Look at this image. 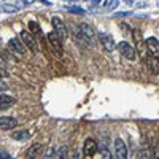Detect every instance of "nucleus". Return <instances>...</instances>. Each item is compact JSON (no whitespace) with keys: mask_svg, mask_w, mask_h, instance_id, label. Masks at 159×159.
<instances>
[{"mask_svg":"<svg viewBox=\"0 0 159 159\" xmlns=\"http://www.w3.org/2000/svg\"><path fill=\"white\" fill-rule=\"evenodd\" d=\"M75 35H76L78 40L84 42L86 45H92V43H94V40H96L94 29H92L91 25H88V24H81L80 27H76L75 29Z\"/></svg>","mask_w":159,"mask_h":159,"instance_id":"f257e3e1","label":"nucleus"},{"mask_svg":"<svg viewBox=\"0 0 159 159\" xmlns=\"http://www.w3.org/2000/svg\"><path fill=\"white\" fill-rule=\"evenodd\" d=\"M19 38H21V42L25 45V48H27V49H30L32 52H37V51H38L37 40H35V37H34L30 32H27V30H21V32H19Z\"/></svg>","mask_w":159,"mask_h":159,"instance_id":"f03ea898","label":"nucleus"},{"mask_svg":"<svg viewBox=\"0 0 159 159\" xmlns=\"http://www.w3.org/2000/svg\"><path fill=\"white\" fill-rule=\"evenodd\" d=\"M99 150V145L96 143L94 139H86L84 140V145H83V156L84 159H92L94 154L97 153Z\"/></svg>","mask_w":159,"mask_h":159,"instance_id":"7ed1b4c3","label":"nucleus"},{"mask_svg":"<svg viewBox=\"0 0 159 159\" xmlns=\"http://www.w3.org/2000/svg\"><path fill=\"white\" fill-rule=\"evenodd\" d=\"M46 38H48V42H49L51 48L54 49V52H56V54L62 56L64 49H62V40H61V37H59L56 32H49V34L46 35Z\"/></svg>","mask_w":159,"mask_h":159,"instance_id":"20e7f679","label":"nucleus"},{"mask_svg":"<svg viewBox=\"0 0 159 159\" xmlns=\"http://www.w3.org/2000/svg\"><path fill=\"white\" fill-rule=\"evenodd\" d=\"M116 48H118L119 52H121V56H124L126 59H129V61H134L135 59V49H134V46H130L127 42L118 43Z\"/></svg>","mask_w":159,"mask_h":159,"instance_id":"39448f33","label":"nucleus"},{"mask_svg":"<svg viewBox=\"0 0 159 159\" xmlns=\"http://www.w3.org/2000/svg\"><path fill=\"white\" fill-rule=\"evenodd\" d=\"M51 24H52V29H54V32L61 37V40H64V38H67V27H65V24L62 22V19L61 18H57V16H54L51 19Z\"/></svg>","mask_w":159,"mask_h":159,"instance_id":"423d86ee","label":"nucleus"},{"mask_svg":"<svg viewBox=\"0 0 159 159\" xmlns=\"http://www.w3.org/2000/svg\"><path fill=\"white\" fill-rule=\"evenodd\" d=\"M97 37H99V40H100V43H102L103 49L107 51V52H113V51H115L116 45H115V40H113V37H111V35L100 32V34H99Z\"/></svg>","mask_w":159,"mask_h":159,"instance_id":"0eeeda50","label":"nucleus"},{"mask_svg":"<svg viewBox=\"0 0 159 159\" xmlns=\"http://www.w3.org/2000/svg\"><path fill=\"white\" fill-rule=\"evenodd\" d=\"M115 156L116 159H127V145L123 139H115Z\"/></svg>","mask_w":159,"mask_h":159,"instance_id":"6e6552de","label":"nucleus"},{"mask_svg":"<svg viewBox=\"0 0 159 159\" xmlns=\"http://www.w3.org/2000/svg\"><path fill=\"white\" fill-rule=\"evenodd\" d=\"M8 48H10L11 51H15L16 54H24L25 49H27V48H25V45L21 42V38H18V37L10 40V42H8Z\"/></svg>","mask_w":159,"mask_h":159,"instance_id":"1a4fd4ad","label":"nucleus"},{"mask_svg":"<svg viewBox=\"0 0 159 159\" xmlns=\"http://www.w3.org/2000/svg\"><path fill=\"white\" fill-rule=\"evenodd\" d=\"M145 42H147L148 54H151V56H154V57H157V59H159V42H157V40H156L154 37L147 38Z\"/></svg>","mask_w":159,"mask_h":159,"instance_id":"9d476101","label":"nucleus"},{"mask_svg":"<svg viewBox=\"0 0 159 159\" xmlns=\"http://www.w3.org/2000/svg\"><path fill=\"white\" fill-rule=\"evenodd\" d=\"M134 38H135V43H137V49H139V52H140V54H142L145 59H147V52H148V49H147V42H143L142 34H140L139 30L134 32Z\"/></svg>","mask_w":159,"mask_h":159,"instance_id":"9b49d317","label":"nucleus"},{"mask_svg":"<svg viewBox=\"0 0 159 159\" xmlns=\"http://www.w3.org/2000/svg\"><path fill=\"white\" fill-rule=\"evenodd\" d=\"M16 126H18V121L15 118H10V116H2V118H0V129H2V130L15 129Z\"/></svg>","mask_w":159,"mask_h":159,"instance_id":"f8f14e48","label":"nucleus"},{"mask_svg":"<svg viewBox=\"0 0 159 159\" xmlns=\"http://www.w3.org/2000/svg\"><path fill=\"white\" fill-rule=\"evenodd\" d=\"M42 151H43V145L35 143V145H32V147L27 150L25 156H27V159H35V157H38L40 154H42Z\"/></svg>","mask_w":159,"mask_h":159,"instance_id":"ddd939ff","label":"nucleus"},{"mask_svg":"<svg viewBox=\"0 0 159 159\" xmlns=\"http://www.w3.org/2000/svg\"><path fill=\"white\" fill-rule=\"evenodd\" d=\"M15 103H16L15 97L7 96V94H2V96H0V110H7V108L13 107Z\"/></svg>","mask_w":159,"mask_h":159,"instance_id":"4468645a","label":"nucleus"},{"mask_svg":"<svg viewBox=\"0 0 159 159\" xmlns=\"http://www.w3.org/2000/svg\"><path fill=\"white\" fill-rule=\"evenodd\" d=\"M99 151H100L102 159H111V151H110V148H108V142L105 140V139L99 143Z\"/></svg>","mask_w":159,"mask_h":159,"instance_id":"2eb2a0df","label":"nucleus"},{"mask_svg":"<svg viewBox=\"0 0 159 159\" xmlns=\"http://www.w3.org/2000/svg\"><path fill=\"white\" fill-rule=\"evenodd\" d=\"M147 64H148V67H150V70L153 73H159V59L157 57L148 54L147 56Z\"/></svg>","mask_w":159,"mask_h":159,"instance_id":"dca6fc26","label":"nucleus"},{"mask_svg":"<svg viewBox=\"0 0 159 159\" xmlns=\"http://www.w3.org/2000/svg\"><path fill=\"white\" fill-rule=\"evenodd\" d=\"M29 30H30V34H32L34 37H42V35H43L42 27H40V24H38L37 21H30V22H29Z\"/></svg>","mask_w":159,"mask_h":159,"instance_id":"f3484780","label":"nucleus"},{"mask_svg":"<svg viewBox=\"0 0 159 159\" xmlns=\"http://www.w3.org/2000/svg\"><path fill=\"white\" fill-rule=\"evenodd\" d=\"M69 157V148L67 147H61L54 151L52 154V159H67Z\"/></svg>","mask_w":159,"mask_h":159,"instance_id":"a211bd4d","label":"nucleus"},{"mask_svg":"<svg viewBox=\"0 0 159 159\" xmlns=\"http://www.w3.org/2000/svg\"><path fill=\"white\" fill-rule=\"evenodd\" d=\"M29 137H30V134L27 130H16V132H13V135H11V139H15L18 142H25Z\"/></svg>","mask_w":159,"mask_h":159,"instance_id":"6ab92c4d","label":"nucleus"},{"mask_svg":"<svg viewBox=\"0 0 159 159\" xmlns=\"http://www.w3.org/2000/svg\"><path fill=\"white\" fill-rule=\"evenodd\" d=\"M150 157L151 159H159V140L157 139L153 140V145L150 148Z\"/></svg>","mask_w":159,"mask_h":159,"instance_id":"aec40b11","label":"nucleus"},{"mask_svg":"<svg viewBox=\"0 0 159 159\" xmlns=\"http://www.w3.org/2000/svg\"><path fill=\"white\" fill-rule=\"evenodd\" d=\"M2 11H5V13H16V11H19V5L5 3V5H2Z\"/></svg>","mask_w":159,"mask_h":159,"instance_id":"412c9836","label":"nucleus"},{"mask_svg":"<svg viewBox=\"0 0 159 159\" xmlns=\"http://www.w3.org/2000/svg\"><path fill=\"white\" fill-rule=\"evenodd\" d=\"M65 10L70 11V13H76V15H83L84 10H81L80 7H65Z\"/></svg>","mask_w":159,"mask_h":159,"instance_id":"4be33fe9","label":"nucleus"},{"mask_svg":"<svg viewBox=\"0 0 159 159\" xmlns=\"http://www.w3.org/2000/svg\"><path fill=\"white\" fill-rule=\"evenodd\" d=\"M118 0H108V5H107V10H115L118 7Z\"/></svg>","mask_w":159,"mask_h":159,"instance_id":"5701e85b","label":"nucleus"},{"mask_svg":"<svg viewBox=\"0 0 159 159\" xmlns=\"http://www.w3.org/2000/svg\"><path fill=\"white\" fill-rule=\"evenodd\" d=\"M72 159H84V157H83V154L80 153L78 150H75V151H73V157H72Z\"/></svg>","mask_w":159,"mask_h":159,"instance_id":"b1692460","label":"nucleus"},{"mask_svg":"<svg viewBox=\"0 0 159 159\" xmlns=\"http://www.w3.org/2000/svg\"><path fill=\"white\" fill-rule=\"evenodd\" d=\"M52 154H54V151H52L51 148L46 150V153H45V159H52Z\"/></svg>","mask_w":159,"mask_h":159,"instance_id":"393cba45","label":"nucleus"},{"mask_svg":"<svg viewBox=\"0 0 159 159\" xmlns=\"http://www.w3.org/2000/svg\"><path fill=\"white\" fill-rule=\"evenodd\" d=\"M5 76H8V72L3 67H0V78H5Z\"/></svg>","mask_w":159,"mask_h":159,"instance_id":"a878e982","label":"nucleus"},{"mask_svg":"<svg viewBox=\"0 0 159 159\" xmlns=\"http://www.w3.org/2000/svg\"><path fill=\"white\" fill-rule=\"evenodd\" d=\"M5 89H7V83L0 80V91H5Z\"/></svg>","mask_w":159,"mask_h":159,"instance_id":"bb28decb","label":"nucleus"},{"mask_svg":"<svg viewBox=\"0 0 159 159\" xmlns=\"http://www.w3.org/2000/svg\"><path fill=\"white\" fill-rule=\"evenodd\" d=\"M0 159H11L8 154H5V153H2V151H0Z\"/></svg>","mask_w":159,"mask_h":159,"instance_id":"cd10ccee","label":"nucleus"},{"mask_svg":"<svg viewBox=\"0 0 159 159\" xmlns=\"http://www.w3.org/2000/svg\"><path fill=\"white\" fill-rule=\"evenodd\" d=\"M34 2H35V0H22V5H30Z\"/></svg>","mask_w":159,"mask_h":159,"instance_id":"c85d7f7f","label":"nucleus"},{"mask_svg":"<svg viewBox=\"0 0 159 159\" xmlns=\"http://www.w3.org/2000/svg\"><path fill=\"white\" fill-rule=\"evenodd\" d=\"M40 2H43L45 5H51V3H49V0H40Z\"/></svg>","mask_w":159,"mask_h":159,"instance_id":"c756f323","label":"nucleus"},{"mask_svg":"<svg viewBox=\"0 0 159 159\" xmlns=\"http://www.w3.org/2000/svg\"><path fill=\"white\" fill-rule=\"evenodd\" d=\"M124 2H126V3H129V5H132V3H134V0H124Z\"/></svg>","mask_w":159,"mask_h":159,"instance_id":"7c9ffc66","label":"nucleus"}]
</instances>
